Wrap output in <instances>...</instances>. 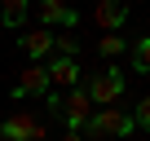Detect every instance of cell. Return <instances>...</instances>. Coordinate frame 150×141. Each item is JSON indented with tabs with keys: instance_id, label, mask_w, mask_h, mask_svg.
Instances as JSON below:
<instances>
[{
	"instance_id": "5bb4252c",
	"label": "cell",
	"mask_w": 150,
	"mask_h": 141,
	"mask_svg": "<svg viewBox=\"0 0 150 141\" xmlns=\"http://www.w3.org/2000/svg\"><path fill=\"white\" fill-rule=\"evenodd\" d=\"M132 128H150V97H141V106L132 110Z\"/></svg>"
},
{
	"instance_id": "7a4b0ae2",
	"label": "cell",
	"mask_w": 150,
	"mask_h": 141,
	"mask_svg": "<svg viewBox=\"0 0 150 141\" xmlns=\"http://www.w3.org/2000/svg\"><path fill=\"white\" fill-rule=\"evenodd\" d=\"M124 70H115V66H106V70H97V75H88V80H80V88L88 93V102H97V106H110V102H119V93H124Z\"/></svg>"
},
{
	"instance_id": "5b68a950",
	"label": "cell",
	"mask_w": 150,
	"mask_h": 141,
	"mask_svg": "<svg viewBox=\"0 0 150 141\" xmlns=\"http://www.w3.org/2000/svg\"><path fill=\"white\" fill-rule=\"evenodd\" d=\"M0 132H5V141H44L40 119H31L27 110H22V115H9L5 123H0Z\"/></svg>"
},
{
	"instance_id": "52a82bcc",
	"label": "cell",
	"mask_w": 150,
	"mask_h": 141,
	"mask_svg": "<svg viewBox=\"0 0 150 141\" xmlns=\"http://www.w3.org/2000/svg\"><path fill=\"white\" fill-rule=\"evenodd\" d=\"M93 22L102 31H119L128 22V0H97L93 5Z\"/></svg>"
},
{
	"instance_id": "9c48e42d",
	"label": "cell",
	"mask_w": 150,
	"mask_h": 141,
	"mask_svg": "<svg viewBox=\"0 0 150 141\" xmlns=\"http://www.w3.org/2000/svg\"><path fill=\"white\" fill-rule=\"evenodd\" d=\"M57 22H62V27H80V13L66 9L62 0H40V27H49V31H53Z\"/></svg>"
},
{
	"instance_id": "30bf717a",
	"label": "cell",
	"mask_w": 150,
	"mask_h": 141,
	"mask_svg": "<svg viewBox=\"0 0 150 141\" xmlns=\"http://www.w3.org/2000/svg\"><path fill=\"white\" fill-rule=\"evenodd\" d=\"M0 22L18 31V27L27 22V0H0Z\"/></svg>"
},
{
	"instance_id": "ba28073f",
	"label": "cell",
	"mask_w": 150,
	"mask_h": 141,
	"mask_svg": "<svg viewBox=\"0 0 150 141\" xmlns=\"http://www.w3.org/2000/svg\"><path fill=\"white\" fill-rule=\"evenodd\" d=\"M18 49H22L31 62H40V57H49V53H53V31H49V27H31V31H22V35H18Z\"/></svg>"
},
{
	"instance_id": "2e32d148",
	"label": "cell",
	"mask_w": 150,
	"mask_h": 141,
	"mask_svg": "<svg viewBox=\"0 0 150 141\" xmlns=\"http://www.w3.org/2000/svg\"><path fill=\"white\" fill-rule=\"evenodd\" d=\"M62 141H84V132H71V128H66V132H62Z\"/></svg>"
},
{
	"instance_id": "4fadbf2b",
	"label": "cell",
	"mask_w": 150,
	"mask_h": 141,
	"mask_svg": "<svg viewBox=\"0 0 150 141\" xmlns=\"http://www.w3.org/2000/svg\"><path fill=\"white\" fill-rule=\"evenodd\" d=\"M97 49H102L106 57H115V53H124V35H102V40H97Z\"/></svg>"
},
{
	"instance_id": "8992f818",
	"label": "cell",
	"mask_w": 150,
	"mask_h": 141,
	"mask_svg": "<svg viewBox=\"0 0 150 141\" xmlns=\"http://www.w3.org/2000/svg\"><path fill=\"white\" fill-rule=\"evenodd\" d=\"M49 84H57V88H80V80H84V70H80V62L75 57H49Z\"/></svg>"
},
{
	"instance_id": "9a60e30c",
	"label": "cell",
	"mask_w": 150,
	"mask_h": 141,
	"mask_svg": "<svg viewBox=\"0 0 150 141\" xmlns=\"http://www.w3.org/2000/svg\"><path fill=\"white\" fill-rule=\"evenodd\" d=\"M44 106H49V115H62V93H44Z\"/></svg>"
},
{
	"instance_id": "3957f363",
	"label": "cell",
	"mask_w": 150,
	"mask_h": 141,
	"mask_svg": "<svg viewBox=\"0 0 150 141\" xmlns=\"http://www.w3.org/2000/svg\"><path fill=\"white\" fill-rule=\"evenodd\" d=\"M88 115H93V102H88L84 88H71V93L62 97V123H66L71 132H80V128L88 123Z\"/></svg>"
},
{
	"instance_id": "277c9868",
	"label": "cell",
	"mask_w": 150,
	"mask_h": 141,
	"mask_svg": "<svg viewBox=\"0 0 150 141\" xmlns=\"http://www.w3.org/2000/svg\"><path fill=\"white\" fill-rule=\"evenodd\" d=\"M49 93V70H44V62H31L27 70H22V80L13 84V102H27V97H44Z\"/></svg>"
},
{
	"instance_id": "8fae6325",
	"label": "cell",
	"mask_w": 150,
	"mask_h": 141,
	"mask_svg": "<svg viewBox=\"0 0 150 141\" xmlns=\"http://www.w3.org/2000/svg\"><path fill=\"white\" fill-rule=\"evenodd\" d=\"M132 70L150 75V35H141V40L132 44Z\"/></svg>"
},
{
	"instance_id": "6da1fadb",
	"label": "cell",
	"mask_w": 150,
	"mask_h": 141,
	"mask_svg": "<svg viewBox=\"0 0 150 141\" xmlns=\"http://www.w3.org/2000/svg\"><path fill=\"white\" fill-rule=\"evenodd\" d=\"M84 141H110V137H128L132 132V115H124L119 106H102L97 115H88V123L80 128Z\"/></svg>"
},
{
	"instance_id": "7c38bea8",
	"label": "cell",
	"mask_w": 150,
	"mask_h": 141,
	"mask_svg": "<svg viewBox=\"0 0 150 141\" xmlns=\"http://www.w3.org/2000/svg\"><path fill=\"white\" fill-rule=\"evenodd\" d=\"M53 49H57V57H75L80 53V40L75 35H53Z\"/></svg>"
}]
</instances>
